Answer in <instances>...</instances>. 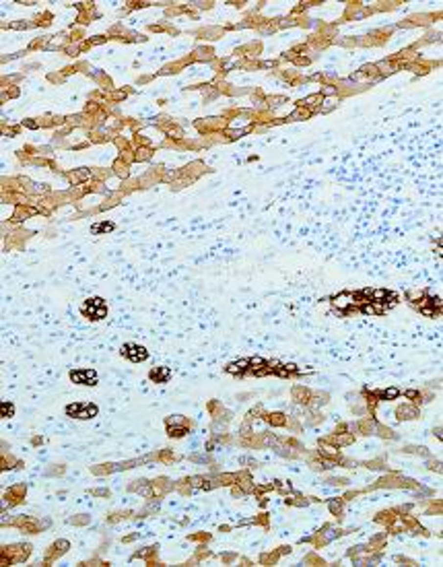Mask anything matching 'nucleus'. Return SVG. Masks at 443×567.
Wrapping results in <instances>:
<instances>
[{
  "label": "nucleus",
  "mask_w": 443,
  "mask_h": 567,
  "mask_svg": "<svg viewBox=\"0 0 443 567\" xmlns=\"http://www.w3.org/2000/svg\"><path fill=\"white\" fill-rule=\"evenodd\" d=\"M83 314L89 316V318H93V320H101V318H105V314H107V307H105V304H103V299L93 297V299H87V301H85Z\"/></svg>",
  "instance_id": "1"
},
{
  "label": "nucleus",
  "mask_w": 443,
  "mask_h": 567,
  "mask_svg": "<svg viewBox=\"0 0 443 567\" xmlns=\"http://www.w3.org/2000/svg\"><path fill=\"white\" fill-rule=\"evenodd\" d=\"M66 413L70 417H76V419H91L97 415V406L95 404H83V402H76V404H68L66 406Z\"/></svg>",
  "instance_id": "2"
},
{
  "label": "nucleus",
  "mask_w": 443,
  "mask_h": 567,
  "mask_svg": "<svg viewBox=\"0 0 443 567\" xmlns=\"http://www.w3.org/2000/svg\"><path fill=\"white\" fill-rule=\"evenodd\" d=\"M122 353H124L128 359H130V361H134V363H139V361H144L146 357H149V353H146V349H144V347L134 345V343L124 345V347H122Z\"/></svg>",
  "instance_id": "3"
},
{
  "label": "nucleus",
  "mask_w": 443,
  "mask_h": 567,
  "mask_svg": "<svg viewBox=\"0 0 443 567\" xmlns=\"http://www.w3.org/2000/svg\"><path fill=\"white\" fill-rule=\"evenodd\" d=\"M70 379L74 384H85V386H93L97 382V374L93 369H76L70 371Z\"/></svg>",
  "instance_id": "4"
},
{
  "label": "nucleus",
  "mask_w": 443,
  "mask_h": 567,
  "mask_svg": "<svg viewBox=\"0 0 443 567\" xmlns=\"http://www.w3.org/2000/svg\"><path fill=\"white\" fill-rule=\"evenodd\" d=\"M332 306L338 307L340 311H349L354 306V295L352 293H340V295H336L332 299Z\"/></svg>",
  "instance_id": "5"
},
{
  "label": "nucleus",
  "mask_w": 443,
  "mask_h": 567,
  "mask_svg": "<svg viewBox=\"0 0 443 567\" xmlns=\"http://www.w3.org/2000/svg\"><path fill=\"white\" fill-rule=\"evenodd\" d=\"M169 378H171V369L169 367H157V369L151 371V379L157 382V384H165Z\"/></svg>",
  "instance_id": "6"
},
{
  "label": "nucleus",
  "mask_w": 443,
  "mask_h": 567,
  "mask_svg": "<svg viewBox=\"0 0 443 567\" xmlns=\"http://www.w3.org/2000/svg\"><path fill=\"white\" fill-rule=\"evenodd\" d=\"M248 367H250V359H241V361H233V363H229L227 371H229V374H243Z\"/></svg>",
  "instance_id": "7"
},
{
  "label": "nucleus",
  "mask_w": 443,
  "mask_h": 567,
  "mask_svg": "<svg viewBox=\"0 0 443 567\" xmlns=\"http://www.w3.org/2000/svg\"><path fill=\"white\" fill-rule=\"evenodd\" d=\"M377 396L383 398V400H396L400 396V390L398 388H388V390H383V392H379Z\"/></svg>",
  "instance_id": "8"
},
{
  "label": "nucleus",
  "mask_w": 443,
  "mask_h": 567,
  "mask_svg": "<svg viewBox=\"0 0 443 567\" xmlns=\"http://www.w3.org/2000/svg\"><path fill=\"white\" fill-rule=\"evenodd\" d=\"M112 229H114V223H107V221H105V223H97V225H93V227H91L93 233H103V231L107 233V231H112Z\"/></svg>",
  "instance_id": "9"
},
{
  "label": "nucleus",
  "mask_w": 443,
  "mask_h": 567,
  "mask_svg": "<svg viewBox=\"0 0 443 567\" xmlns=\"http://www.w3.org/2000/svg\"><path fill=\"white\" fill-rule=\"evenodd\" d=\"M15 415V406L11 404V402H2V417H13Z\"/></svg>",
  "instance_id": "10"
}]
</instances>
